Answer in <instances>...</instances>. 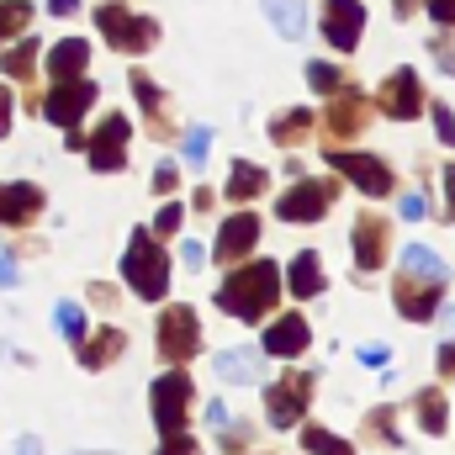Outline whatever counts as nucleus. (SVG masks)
<instances>
[{
  "label": "nucleus",
  "instance_id": "f257e3e1",
  "mask_svg": "<svg viewBox=\"0 0 455 455\" xmlns=\"http://www.w3.org/2000/svg\"><path fill=\"white\" fill-rule=\"evenodd\" d=\"M275 297H281V265H275V259H254V265L233 270L223 286H218V307L233 313L238 323L265 318V313L275 307Z\"/></svg>",
  "mask_w": 455,
  "mask_h": 455
},
{
  "label": "nucleus",
  "instance_id": "f03ea898",
  "mask_svg": "<svg viewBox=\"0 0 455 455\" xmlns=\"http://www.w3.org/2000/svg\"><path fill=\"white\" fill-rule=\"evenodd\" d=\"M122 281H127V291H132V297H143V302H159V297L170 291V259H164V249H159L143 228L127 238Z\"/></svg>",
  "mask_w": 455,
  "mask_h": 455
},
{
  "label": "nucleus",
  "instance_id": "7ed1b4c3",
  "mask_svg": "<svg viewBox=\"0 0 455 455\" xmlns=\"http://www.w3.org/2000/svg\"><path fill=\"white\" fill-rule=\"evenodd\" d=\"M148 397H154V424H159V435L164 440H175V435H186V413H191V376L186 371H164L154 387H148Z\"/></svg>",
  "mask_w": 455,
  "mask_h": 455
},
{
  "label": "nucleus",
  "instance_id": "20e7f679",
  "mask_svg": "<svg viewBox=\"0 0 455 455\" xmlns=\"http://www.w3.org/2000/svg\"><path fill=\"white\" fill-rule=\"evenodd\" d=\"M96 27H101V37L122 48V53H143V48H154V37H159V27L148 21V16H132L127 5H116L107 0L101 11H96Z\"/></svg>",
  "mask_w": 455,
  "mask_h": 455
},
{
  "label": "nucleus",
  "instance_id": "39448f33",
  "mask_svg": "<svg viewBox=\"0 0 455 455\" xmlns=\"http://www.w3.org/2000/svg\"><path fill=\"white\" fill-rule=\"evenodd\" d=\"M307 403H313V376H307V371H286V376L270 387V397H265L270 429H291V424L302 419Z\"/></svg>",
  "mask_w": 455,
  "mask_h": 455
},
{
  "label": "nucleus",
  "instance_id": "423d86ee",
  "mask_svg": "<svg viewBox=\"0 0 455 455\" xmlns=\"http://www.w3.org/2000/svg\"><path fill=\"white\" fill-rule=\"evenodd\" d=\"M196 344H202V318H196L191 307H164V313H159V355H164L170 365L191 360Z\"/></svg>",
  "mask_w": 455,
  "mask_h": 455
},
{
  "label": "nucleus",
  "instance_id": "0eeeda50",
  "mask_svg": "<svg viewBox=\"0 0 455 455\" xmlns=\"http://www.w3.org/2000/svg\"><path fill=\"white\" fill-rule=\"evenodd\" d=\"M334 196H339V186H329V180H302V186H291V191L275 202V218H281V223H318V218L334 207Z\"/></svg>",
  "mask_w": 455,
  "mask_h": 455
},
{
  "label": "nucleus",
  "instance_id": "6e6552de",
  "mask_svg": "<svg viewBox=\"0 0 455 455\" xmlns=\"http://www.w3.org/2000/svg\"><path fill=\"white\" fill-rule=\"evenodd\" d=\"M323 159L339 170L344 180H355L365 196H387V191H392V170H387L376 154H344V148H329Z\"/></svg>",
  "mask_w": 455,
  "mask_h": 455
},
{
  "label": "nucleus",
  "instance_id": "1a4fd4ad",
  "mask_svg": "<svg viewBox=\"0 0 455 455\" xmlns=\"http://www.w3.org/2000/svg\"><path fill=\"white\" fill-rule=\"evenodd\" d=\"M91 101H96V85H91V80L53 85V96L43 101V116H48V122H59L69 138H80V116L91 112Z\"/></svg>",
  "mask_w": 455,
  "mask_h": 455
},
{
  "label": "nucleus",
  "instance_id": "9d476101",
  "mask_svg": "<svg viewBox=\"0 0 455 455\" xmlns=\"http://www.w3.org/2000/svg\"><path fill=\"white\" fill-rule=\"evenodd\" d=\"M360 32H365V5L360 0H323V37L339 53H355Z\"/></svg>",
  "mask_w": 455,
  "mask_h": 455
},
{
  "label": "nucleus",
  "instance_id": "9b49d317",
  "mask_svg": "<svg viewBox=\"0 0 455 455\" xmlns=\"http://www.w3.org/2000/svg\"><path fill=\"white\" fill-rule=\"evenodd\" d=\"M127 132H132V127H127V116H107V122H101V132H96V138H91V148H85L96 170L116 175V170L127 164Z\"/></svg>",
  "mask_w": 455,
  "mask_h": 455
},
{
  "label": "nucleus",
  "instance_id": "f8f14e48",
  "mask_svg": "<svg viewBox=\"0 0 455 455\" xmlns=\"http://www.w3.org/2000/svg\"><path fill=\"white\" fill-rule=\"evenodd\" d=\"M381 112L397 116V122H413V116L424 112V96H419V75H413V69L387 75V85H381Z\"/></svg>",
  "mask_w": 455,
  "mask_h": 455
},
{
  "label": "nucleus",
  "instance_id": "ddd939ff",
  "mask_svg": "<svg viewBox=\"0 0 455 455\" xmlns=\"http://www.w3.org/2000/svg\"><path fill=\"white\" fill-rule=\"evenodd\" d=\"M85 64H91V43H85V37H64V43L48 48V75H53V85L85 80Z\"/></svg>",
  "mask_w": 455,
  "mask_h": 455
},
{
  "label": "nucleus",
  "instance_id": "4468645a",
  "mask_svg": "<svg viewBox=\"0 0 455 455\" xmlns=\"http://www.w3.org/2000/svg\"><path fill=\"white\" fill-rule=\"evenodd\" d=\"M218 376L233 381V387H254L265 381V349H249V344H233L218 355Z\"/></svg>",
  "mask_w": 455,
  "mask_h": 455
},
{
  "label": "nucleus",
  "instance_id": "2eb2a0df",
  "mask_svg": "<svg viewBox=\"0 0 455 455\" xmlns=\"http://www.w3.org/2000/svg\"><path fill=\"white\" fill-rule=\"evenodd\" d=\"M254 243H259V218H254V212H238V218H228V223L218 228V259H223V265L243 259Z\"/></svg>",
  "mask_w": 455,
  "mask_h": 455
},
{
  "label": "nucleus",
  "instance_id": "dca6fc26",
  "mask_svg": "<svg viewBox=\"0 0 455 455\" xmlns=\"http://www.w3.org/2000/svg\"><path fill=\"white\" fill-rule=\"evenodd\" d=\"M397 313L403 318H413V323H424V318H435V307H440V286H429V281H413V275H397Z\"/></svg>",
  "mask_w": 455,
  "mask_h": 455
},
{
  "label": "nucleus",
  "instance_id": "f3484780",
  "mask_svg": "<svg viewBox=\"0 0 455 455\" xmlns=\"http://www.w3.org/2000/svg\"><path fill=\"white\" fill-rule=\"evenodd\" d=\"M349 249H355L360 270H381V259H387V223L381 218H360L355 233H349Z\"/></svg>",
  "mask_w": 455,
  "mask_h": 455
},
{
  "label": "nucleus",
  "instance_id": "a211bd4d",
  "mask_svg": "<svg viewBox=\"0 0 455 455\" xmlns=\"http://www.w3.org/2000/svg\"><path fill=\"white\" fill-rule=\"evenodd\" d=\"M259 349H265V355H281V360L302 355V349H307V318H302V313L275 318V323L265 329V344H259Z\"/></svg>",
  "mask_w": 455,
  "mask_h": 455
},
{
  "label": "nucleus",
  "instance_id": "6ab92c4d",
  "mask_svg": "<svg viewBox=\"0 0 455 455\" xmlns=\"http://www.w3.org/2000/svg\"><path fill=\"white\" fill-rule=\"evenodd\" d=\"M365 116H371L365 96H360V91H339V96L329 101V132H334V138H349V132L365 127Z\"/></svg>",
  "mask_w": 455,
  "mask_h": 455
},
{
  "label": "nucleus",
  "instance_id": "aec40b11",
  "mask_svg": "<svg viewBox=\"0 0 455 455\" xmlns=\"http://www.w3.org/2000/svg\"><path fill=\"white\" fill-rule=\"evenodd\" d=\"M403 275H413V281H429V286H440V291H445V281H451L445 259H440L435 249H424V243H408V249H403Z\"/></svg>",
  "mask_w": 455,
  "mask_h": 455
},
{
  "label": "nucleus",
  "instance_id": "412c9836",
  "mask_svg": "<svg viewBox=\"0 0 455 455\" xmlns=\"http://www.w3.org/2000/svg\"><path fill=\"white\" fill-rule=\"evenodd\" d=\"M43 207V191L16 180V186H0V223H27L32 212Z\"/></svg>",
  "mask_w": 455,
  "mask_h": 455
},
{
  "label": "nucleus",
  "instance_id": "4be33fe9",
  "mask_svg": "<svg viewBox=\"0 0 455 455\" xmlns=\"http://www.w3.org/2000/svg\"><path fill=\"white\" fill-rule=\"evenodd\" d=\"M259 5H265V16H270V27L281 37H302L307 32V5L302 0H259Z\"/></svg>",
  "mask_w": 455,
  "mask_h": 455
},
{
  "label": "nucleus",
  "instance_id": "5701e85b",
  "mask_svg": "<svg viewBox=\"0 0 455 455\" xmlns=\"http://www.w3.org/2000/svg\"><path fill=\"white\" fill-rule=\"evenodd\" d=\"M122 344H127V334H122V329H101L96 339L80 344V365H85V371H101V365H112Z\"/></svg>",
  "mask_w": 455,
  "mask_h": 455
},
{
  "label": "nucleus",
  "instance_id": "b1692460",
  "mask_svg": "<svg viewBox=\"0 0 455 455\" xmlns=\"http://www.w3.org/2000/svg\"><path fill=\"white\" fill-rule=\"evenodd\" d=\"M265 180H270V175H265L259 164H249V159H238V164L228 170V196H233V202H254V196L265 191Z\"/></svg>",
  "mask_w": 455,
  "mask_h": 455
},
{
  "label": "nucleus",
  "instance_id": "393cba45",
  "mask_svg": "<svg viewBox=\"0 0 455 455\" xmlns=\"http://www.w3.org/2000/svg\"><path fill=\"white\" fill-rule=\"evenodd\" d=\"M291 291H297L302 302L323 291V265H318V254H313V249H302V254L291 259Z\"/></svg>",
  "mask_w": 455,
  "mask_h": 455
},
{
  "label": "nucleus",
  "instance_id": "a878e982",
  "mask_svg": "<svg viewBox=\"0 0 455 455\" xmlns=\"http://www.w3.org/2000/svg\"><path fill=\"white\" fill-rule=\"evenodd\" d=\"M127 80H132V91H138V101H143V112H148V122H154V132H159V138H170V122H164V101H159V91H154V80H148L143 69H132Z\"/></svg>",
  "mask_w": 455,
  "mask_h": 455
},
{
  "label": "nucleus",
  "instance_id": "bb28decb",
  "mask_svg": "<svg viewBox=\"0 0 455 455\" xmlns=\"http://www.w3.org/2000/svg\"><path fill=\"white\" fill-rule=\"evenodd\" d=\"M307 127H313V107H297V112H286V116L270 122V138H275V143H302Z\"/></svg>",
  "mask_w": 455,
  "mask_h": 455
},
{
  "label": "nucleus",
  "instance_id": "cd10ccee",
  "mask_svg": "<svg viewBox=\"0 0 455 455\" xmlns=\"http://www.w3.org/2000/svg\"><path fill=\"white\" fill-rule=\"evenodd\" d=\"M53 329H59L64 339L85 344V307H80V302H59V307H53Z\"/></svg>",
  "mask_w": 455,
  "mask_h": 455
},
{
  "label": "nucleus",
  "instance_id": "c85d7f7f",
  "mask_svg": "<svg viewBox=\"0 0 455 455\" xmlns=\"http://www.w3.org/2000/svg\"><path fill=\"white\" fill-rule=\"evenodd\" d=\"M302 451H313V455H355L339 435H329V429H318V424L302 429Z\"/></svg>",
  "mask_w": 455,
  "mask_h": 455
},
{
  "label": "nucleus",
  "instance_id": "c756f323",
  "mask_svg": "<svg viewBox=\"0 0 455 455\" xmlns=\"http://www.w3.org/2000/svg\"><path fill=\"white\" fill-rule=\"evenodd\" d=\"M32 64H37V43H16V48H5V53H0V69H5V75H16V80H27V75H32Z\"/></svg>",
  "mask_w": 455,
  "mask_h": 455
},
{
  "label": "nucleus",
  "instance_id": "7c9ffc66",
  "mask_svg": "<svg viewBox=\"0 0 455 455\" xmlns=\"http://www.w3.org/2000/svg\"><path fill=\"white\" fill-rule=\"evenodd\" d=\"M27 21H32V5L27 0H0V43L16 37V32H27Z\"/></svg>",
  "mask_w": 455,
  "mask_h": 455
},
{
  "label": "nucleus",
  "instance_id": "2f4dec72",
  "mask_svg": "<svg viewBox=\"0 0 455 455\" xmlns=\"http://www.w3.org/2000/svg\"><path fill=\"white\" fill-rule=\"evenodd\" d=\"M419 424H424V435L445 429V397L440 392H419Z\"/></svg>",
  "mask_w": 455,
  "mask_h": 455
},
{
  "label": "nucleus",
  "instance_id": "473e14b6",
  "mask_svg": "<svg viewBox=\"0 0 455 455\" xmlns=\"http://www.w3.org/2000/svg\"><path fill=\"white\" fill-rule=\"evenodd\" d=\"M307 85L318 96H339V69L334 64H307Z\"/></svg>",
  "mask_w": 455,
  "mask_h": 455
},
{
  "label": "nucleus",
  "instance_id": "72a5a7b5",
  "mask_svg": "<svg viewBox=\"0 0 455 455\" xmlns=\"http://www.w3.org/2000/svg\"><path fill=\"white\" fill-rule=\"evenodd\" d=\"M207 143H212V132H207V127H191V132H186V164H191V170H202V164H207Z\"/></svg>",
  "mask_w": 455,
  "mask_h": 455
},
{
  "label": "nucleus",
  "instance_id": "f704fd0d",
  "mask_svg": "<svg viewBox=\"0 0 455 455\" xmlns=\"http://www.w3.org/2000/svg\"><path fill=\"white\" fill-rule=\"evenodd\" d=\"M392 419H397L392 408H376V413L365 419V429H371V435H381V445H397V429H392Z\"/></svg>",
  "mask_w": 455,
  "mask_h": 455
},
{
  "label": "nucleus",
  "instance_id": "c9c22d12",
  "mask_svg": "<svg viewBox=\"0 0 455 455\" xmlns=\"http://www.w3.org/2000/svg\"><path fill=\"white\" fill-rule=\"evenodd\" d=\"M435 132H440V143H445V148H455V116H451L445 101H435Z\"/></svg>",
  "mask_w": 455,
  "mask_h": 455
},
{
  "label": "nucleus",
  "instance_id": "e433bc0d",
  "mask_svg": "<svg viewBox=\"0 0 455 455\" xmlns=\"http://www.w3.org/2000/svg\"><path fill=\"white\" fill-rule=\"evenodd\" d=\"M175 180H180V170H175V159H164V164L154 170V191H159V196H170V191H175Z\"/></svg>",
  "mask_w": 455,
  "mask_h": 455
},
{
  "label": "nucleus",
  "instance_id": "4c0bfd02",
  "mask_svg": "<svg viewBox=\"0 0 455 455\" xmlns=\"http://www.w3.org/2000/svg\"><path fill=\"white\" fill-rule=\"evenodd\" d=\"M180 223H186V207H175V202H170V207H164V212L154 218V233H175Z\"/></svg>",
  "mask_w": 455,
  "mask_h": 455
},
{
  "label": "nucleus",
  "instance_id": "58836bf2",
  "mask_svg": "<svg viewBox=\"0 0 455 455\" xmlns=\"http://www.w3.org/2000/svg\"><path fill=\"white\" fill-rule=\"evenodd\" d=\"M397 207H403V218H408V223H419V218H424V212H429V202H424V196H419V191H408V196H403V202H397Z\"/></svg>",
  "mask_w": 455,
  "mask_h": 455
},
{
  "label": "nucleus",
  "instance_id": "ea45409f",
  "mask_svg": "<svg viewBox=\"0 0 455 455\" xmlns=\"http://www.w3.org/2000/svg\"><path fill=\"white\" fill-rule=\"evenodd\" d=\"M180 259H186V270H202V259H207V249L186 238V243H180Z\"/></svg>",
  "mask_w": 455,
  "mask_h": 455
},
{
  "label": "nucleus",
  "instance_id": "a19ab883",
  "mask_svg": "<svg viewBox=\"0 0 455 455\" xmlns=\"http://www.w3.org/2000/svg\"><path fill=\"white\" fill-rule=\"evenodd\" d=\"M355 355H360V360H365V365H376V371H381V365H387V344H360V349H355Z\"/></svg>",
  "mask_w": 455,
  "mask_h": 455
},
{
  "label": "nucleus",
  "instance_id": "79ce46f5",
  "mask_svg": "<svg viewBox=\"0 0 455 455\" xmlns=\"http://www.w3.org/2000/svg\"><path fill=\"white\" fill-rule=\"evenodd\" d=\"M159 455H196V445H191V435H175V440L159 445Z\"/></svg>",
  "mask_w": 455,
  "mask_h": 455
},
{
  "label": "nucleus",
  "instance_id": "37998d69",
  "mask_svg": "<svg viewBox=\"0 0 455 455\" xmlns=\"http://www.w3.org/2000/svg\"><path fill=\"white\" fill-rule=\"evenodd\" d=\"M429 11H435L440 27H455V0H429Z\"/></svg>",
  "mask_w": 455,
  "mask_h": 455
},
{
  "label": "nucleus",
  "instance_id": "c03bdc74",
  "mask_svg": "<svg viewBox=\"0 0 455 455\" xmlns=\"http://www.w3.org/2000/svg\"><path fill=\"white\" fill-rule=\"evenodd\" d=\"M16 281H21V275H16V265H11V254L0 249V286H16Z\"/></svg>",
  "mask_w": 455,
  "mask_h": 455
},
{
  "label": "nucleus",
  "instance_id": "a18cd8bd",
  "mask_svg": "<svg viewBox=\"0 0 455 455\" xmlns=\"http://www.w3.org/2000/svg\"><path fill=\"white\" fill-rule=\"evenodd\" d=\"M5 132H11V91L0 85V138H5Z\"/></svg>",
  "mask_w": 455,
  "mask_h": 455
},
{
  "label": "nucleus",
  "instance_id": "49530a36",
  "mask_svg": "<svg viewBox=\"0 0 455 455\" xmlns=\"http://www.w3.org/2000/svg\"><path fill=\"white\" fill-rule=\"evenodd\" d=\"M445 218H455V164L445 170Z\"/></svg>",
  "mask_w": 455,
  "mask_h": 455
},
{
  "label": "nucleus",
  "instance_id": "de8ad7c7",
  "mask_svg": "<svg viewBox=\"0 0 455 455\" xmlns=\"http://www.w3.org/2000/svg\"><path fill=\"white\" fill-rule=\"evenodd\" d=\"M16 455H43V440H37V435H21V440H16Z\"/></svg>",
  "mask_w": 455,
  "mask_h": 455
},
{
  "label": "nucleus",
  "instance_id": "09e8293b",
  "mask_svg": "<svg viewBox=\"0 0 455 455\" xmlns=\"http://www.w3.org/2000/svg\"><path fill=\"white\" fill-rule=\"evenodd\" d=\"M207 424H212V429H223V424H228V408H223V403H212V408H207Z\"/></svg>",
  "mask_w": 455,
  "mask_h": 455
},
{
  "label": "nucleus",
  "instance_id": "8fccbe9b",
  "mask_svg": "<svg viewBox=\"0 0 455 455\" xmlns=\"http://www.w3.org/2000/svg\"><path fill=\"white\" fill-rule=\"evenodd\" d=\"M435 360H440V371H455V344H440V355H435Z\"/></svg>",
  "mask_w": 455,
  "mask_h": 455
},
{
  "label": "nucleus",
  "instance_id": "3c124183",
  "mask_svg": "<svg viewBox=\"0 0 455 455\" xmlns=\"http://www.w3.org/2000/svg\"><path fill=\"white\" fill-rule=\"evenodd\" d=\"M75 5H80V0H48V11H53V16H75Z\"/></svg>",
  "mask_w": 455,
  "mask_h": 455
},
{
  "label": "nucleus",
  "instance_id": "603ef678",
  "mask_svg": "<svg viewBox=\"0 0 455 455\" xmlns=\"http://www.w3.org/2000/svg\"><path fill=\"white\" fill-rule=\"evenodd\" d=\"M440 64H445V75H455V48H440Z\"/></svg>",
  "mask_w": 455,
  "mask_h": 455
},
{
  "label": "nucleus",
  "instance_id": "864d4df0",
  "mask_svg": "<svg viewBox=\"0 0 455 455\" xmlns=\"http://www.w3.org/2000/svg\"><path fill=\"white\" fill-rule=\"evenodd\" d=\"M445 329H455V307H445Z\"/></svg>",
  "mask_w": 455,
  "mask_h": 455
},
{
  "label": "nucleus",
  "instance_id": "5fc2aeb1",
  "mask_svg": "<svg viewBox=\"0 0 455 455\" xmlns=\"http://www.w3.org/2000/svg\"><path fill=\"white\" fill-rule=\"evenodd\" d=\"M91 455H101V451H91Z\"/></svg>",
  "mask_w": 455,
  "mask_h": 455
}]
</instances>
